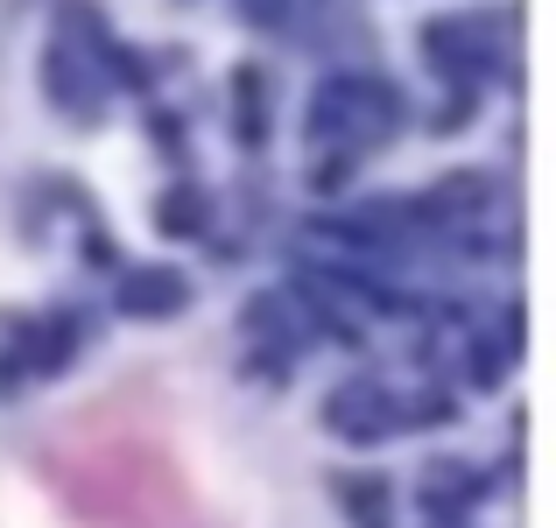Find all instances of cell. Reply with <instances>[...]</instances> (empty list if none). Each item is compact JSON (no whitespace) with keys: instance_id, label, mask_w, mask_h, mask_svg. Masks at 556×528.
<instances>
[{"instance_id":"obj_1","label":"cell","mask_w":556,"mask_h":528,"mask_svg":"<svg viewBox=\"0 0 556 528\" xmlns=\"http://www.w3.org/2000/svg\"><path fill=\"white\" fill-rule=\"evenodd\" d=\"M402 127V92L388 78H367V71H339V78L317 85L311 121H303V141L317 155V190L345 184V169L359 155H374L380 141Z\"/></svg>"},{"instance_id":"obj_2","label":"cell","mask_w":556,"mask_h":528,"mask_svg":"<svg viewBox=\"0 0 556 528\" xmlns=\"http://www.w3.org/2000/svg\"><path fill=\"white\" fill-rule=\"evenodd\" d=\"M493 28H501L493 14H451V22H430V28H422L430 64L451 71V78H486V71L501 64V42H486Z\"/></svg>"},{"instance_id":"obj_3","label":"cell","mask_w":556,"mask_h":528,"mask_svg":"<svg viewBox=\"0 0 556 528\" xmlns=\"http://www.w3.org/2000/svg\"><path fill=\"white\" fill-rule=\"evenodd\" d=\"M325 423L345 437V444H380L388 430H402V423H408V408L394 402L380 380H353V388H339L325 402Z\"/></svg>"},{"instance_id":"obj_4","label":"cell","mask_w":556,"mask_h":528,"mask_svg":"<svg viewBox=\"0 0 556 528\" xmlns=\"http://www.w3.org/2000/svg\"><path fill=\"white\" fill-rule=\"evenodd\" d=\"M190 303V282L177 268H127L113 282V311L121 317H177Z\"/></svg>"},{"instance_id":"obj_5","label":"cell","mask_w":556,"mask_h":528,"mask_svg":"<svg viewBox=\"0 0 556 528\" xmlns=\"http://www.w3.org/2000/svg\"><path fill=\"white\" fill-rule=\"evenodd\" d=\"M42 85H50V99L71 113V121H99V99H106V78H99L92 64H85L71 42H56L50 64H42Z\"/></svg>"},{"instance_id":"obj_6","label":"cell","mask_w":556,"mask_h":528,"mask_svg":"<svg viewBox=\"0 0 556 528\" xmlns=\"http://www.w3.org/2000/svg\"><path fill=\"white\" fill-rule=\"evenodd\" d=\"M472 501H486V473H472V465H430L422 473V507H430L437 521H458Z\"/></svg>"},{"instance_id":"obj_7","label":"cell","mask_w":556,"mask_h":528,"mask_svg":"<svg viewBox=\"0 0 556 528\" xmlns=\"http://www.w3.org/2000/svg\"><path fill=\"white\" fill-rule=\"evenodd\" d=\"M331 501L345 507L353 528H394V487L380 473H339L331 479Z\"/></svg>"},{"instance_id":"obj_8","label":"cell","mask_w":556,"mask_h":528,"mask_svg":"<svg viewBox=\"0 0 556 528\" xmlns=\"http://www.w3.org/2000/svg\"><path fill=\"white\" fill-rule=\"evenodd\" d=\"M155 218H163V232H184V240H190V232H204V190L198 184H177L163 204H155Z\"/></svg>"},{"instance_id":"obj_9","label":"cell","mask_w":556,"mask_h":528,"mask_svg":"<svg viewBox=\"0 0 556 528\" xmlns=\"http://www.w3.org/2000/svg\"><path fill=\"white\" fill-rule=\"evenodd\" d=\"M232 99H240V141L261 149V71H232Z\"/></svg>"},{"instance_id":"obj_10","label":"cell","mask_w":556,"mask_h":528,"mask_svg":"<svg viewBox=\"0 0 556 528\" xmlns=\"http://www.w3.org/2000/svg\"><path fill=\"white\" fill-rule=\"evenodd\" d=\"M289 8H296V0H247L254 22H289Z\"/></svg>"},{"instance_id":"obj_11","label":"cell","mask_w":556,"mask_h":528,"mask_svg":"<svg viewBox=\"0 0 556 528\" xmlns=\"http://www.w3.org/2000/svg\"><path fill=\"white\" fill-rule=\"evenodd\" d=\"M444 528H458V521H444Z\"/></svg>"}]
</instances>
